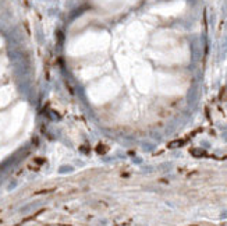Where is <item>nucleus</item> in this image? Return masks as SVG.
Listing matches in <instances>:
<instances>
[{
    "mask_svg": "<svg viewBox=\"0 0 227 226\" xmlns=\"http://www.w3.org/2000/svg\"><path fill=\"white\" fill-rule=\"evenodd\" d=\"M22 115H24V110H20L18 112V109L14 110V115H13V117H11L10 120V127H8V130H10V134H13V133H15L18 130V127H20V124L22 123Z\"/></svg>",
    "mask_w": 227,
    "mask_h": 226,
    "instance_id": "nucleus-1",
    "label": "nucleus"
}]
</instances>
